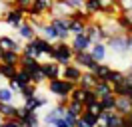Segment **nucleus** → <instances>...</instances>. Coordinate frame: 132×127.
Returning a JSON list of instances; mask_svg holds the SVG:
<instances>
[{
	"instance_id": "f257e3e1",
	"label": "nucleus",
	"mask_w": 132,
	"mask_h": 127,
	"mask_svg": "<svg viewBox=\"0 0 132 127\" xmlns=\"http://www.w3.org/2000/svg\"><path fill=\"white\" fill-rule=\"evenodd\" d=\"M76 87L74 81H68L64 78H54V79H48L46 81V89H48L52 95H56V97H66V95H70V91Z\"/></svg>"
},
{
	"instance_id": "f03ea898",
	"label": "nucleus",
	"mask_w": 132,
	"mask_h": 127,
	"mask_svg": "<svg viewBox=\"0 0 132 127\" xmlns=\"http://www.w3.org/2000/svg\"><path fill=\"white\" fill-rule=\"evenodd\" d=\"M72 58H74V50L70 46V42H62V40L54 42V60H56L60 66L70 64Z\"/></svg>"
},
{
	"instance_id": "7ed1b4c3",
	"label": "nucleus",
	"mask_w": 132,
	"mask_h": 127,
	"mask_svg": "<svg viewBox=\"0 0 132 127\" xmlns=\"http://www.w3.org/2000/svg\"><path fill=\"white\" fill-rule=\"evenodd\" d=\"M48 22L56 28L58 32V40H62V42H70L72 38V34L68 32V24H70V18L68 16H56V14H50L48 16Z\"/></svg>"
},
{
	"instance_id": "20e7f679",
	"label": "nucleus",
	"mask_w": 132,
	"mask_h": 127,
	"mask_svg": "<svg viewBox=\"0 0 132 127\" xmlns=\"http://www.w3.org/2000/svg\"><path fill=\"white\" fill-rule=\"evenodd\" d=\"M104 44L108 46V50H112V52L118 54V56H124V54L130 52V50H128V42H126V34H114V36H110Z\"/></svg>"
},
{
	"instance_id": "39448f33",
	"label": "nucleus",
	"mask_w": 132,
	"mask_h": 127,
	"mask_svg": "<svg viewBox=\"0 0 132 127\" xmlns=\"http://www.w3.org/2000/svg\"><path fill=\"white\" fill-rule=\"evenodd\" d=\"M54 0H34V4L26 10V16H50L52 14Z\"/></svg>"
},
{
	"instance_id": "423d86ee",
	"label": "nucleus",
	"mask_w": 132,
	"mask_h": 127,
	"mask_svg": "<svg viewBox=\"0 0 132 127\" xmlns=\"http://www.w3.org/2000/svg\"><path fill=\"white\" fill-rule=\"evenodd\" d=\"M26 18H28V16H26V10H22V8H18V6H12L6 14L2 16V20L8 24L10 28H14V30H16L22 22H24Z\"/></svg>"
},
{
	"instance_id": "0eeeda50",
	"label": "nucleus",
	"mask_w": 132,
	"mask_h": 127,
	"mask_svg": "<svg viewBox=\"0 0 132 127\" xmlns=\"http://www.w3.org/2000/svg\"><path fill=\"white\" fill-rule=\"evenodd\" d=\"M98 123H102V125H106V127H122L124 115H120L116 109H112V111H102V113H100V117H98Z\"/></svg>"
},
{
	"instance_id": "6e6552de",
	"label": "nucleus",
	"mask_w": 132,
	"mask_h": 127,
	"mask_svg": "<svg viewBox=\"0 0 132 127\" xmlns=\"http://www.w3.org/2000/svg\"><path fill=\"white\" fill-rule=\"evenodd\" d=\"M84 34L88 36V40H90L92 44H96V42H104V30H102V22H98V20H92V22L86 24V30H84Z\"/></svg>"
},
{
	"instance_id": "1a4fd4ad",
	"label": "nucleus",
	"mask_w": 132,
	"mask_h": 127,
	"mask_svg": "<svg viewBox=\"0 0 132 127\" xmlns=\"http://www.w3.org/2000/svg\"><path fill=\"white\" fill-rule=\"evenodd\" d=\"M82 71L84 70L80 68V66H76L74 62H70V64H66V66H62V70H60V78L78 83V79L82 78Z\"/></svg>"
},
{
	"instance_id": "9d476101",
	"label": "nucleus",
	"mask_w": 132,
	"mask_h": 127,
	"mask_svg": "<svg viewBox=\"0 0 132 127\" xmlns=\"http://www.w3.org/2000/svg\"><path fill=\"white\" fill-rule=\"evenodd\" d=\"M72 62H74L76 66H80L82 70H92V68H94V64H96V60L92 58L90 50H86V52H74Z\"/></svg>"
},
{
	"instance_id": "9b49d317",
	"label": "nucleus",
	"mask_w": 132,
	"mask_h": 127,
	"mask_svg": "<svg viewBox=\"0 0 132 127\" xmlns=\"http://www.w3.org/2000/svg\"><path fill=\"white\" fill-rule=\"evenodd\" d=\"M40 68H42V71H44L46 79L60 78V70H62V66H60L56 60H46V62H40Z\"/></svg>"
},
{
	"instance_id": "f8f14e48",
	"label": "nucleus",
	"mask_w": 132,
	"mask_h": 127,
	"mask_svg": "<svg viewBox=\"0 0 132 127\" xmlns=\"http://www.w3.org/2000/svg\"><path fill=\"white\" fill-rule=\"evenodd\" d=\"M76 8L68 2V0H54V6H52V14L56 16H72V12H74Z\"/></svg>"
},
{
	"instance_id": "ddd939ff",
	"label": "nucleus",
	"mask_w": 132,
	"mask_h": 127,
	"mask_svg": "<svg viewBox=\"0 0 132 127\" xmlns=\"http://www.w3.org/2000/svg\"><path fill=\"white\" fill-rule=\"evenodd\" d=\"M70 46H72L74 52H86V50H90L92 42L88 40L86 34H78V36H72V38H70Z\"/></svg>"
},
{
	"instance_id": "4468645a",
	"label": "nucleus",
	"mask_w": 132,
	"mask_h": 127,
	"mask_svg": "<svg viewBox=\"0 0 132 127\" xmlns=\"http://www.w3.org/2000/svg\"><path fill=\"white\" fill-rule=\"evenodd\" d=\"M16 32H18V38H20V40H26V42H28V40H32L34 36H36V30H34V26L30 24L28 18H26L24 22L16 28Z\"/></svg>"
},
{
	"instance_id": "2eb2a0df",
	"label": "nucleus",
	"mask_w": 132,
	"mask_h": 127,
	"mask_svg": "<svg viewBox=\"0 0 132 127\" xmlns=\"http://www.w3.org/2000/svg\"><path fill=\"white\" fill-rule=\"evenodd\" d=\"M46 103H48V97H44L42 93H34L32 97L24 99V107H28V109H32V111H38L40 107H44Z\"/></svg>"
},
{
	"instance_id": "dca6fc26",
	"label": "nucleus",
	"mask_w": 132,
	"mask_h": 127,
	"mask_svg": "<svg viewBox=\"0 0 132 127\" xmlns=\"http://www.w3.org/2000/svg\"><path fill=\"white\" fill-rule=\"evenodd\" d=\"M18 68H22V70L28 71V73H34L36 70H40V60H36V58H28V56H20Z\"/></svg>"
},
{
	"instance_id": "f3484780",
	"label": "nucleus",
	"mask_w": 132,
	"mask_h": 127,
	"mask_svg": "<svg viewBox=\"0 0 132 127\" xmlns=\"http://www.w3.org/2000/svg\"><path fill=\"white\" fill-rule=\"evenodd\" d=\"M116 111L120 115H128L132 111V101L128 95H116Z\"/></svg>"
},
{
	"instance_id": "a211bd4d",
	"label": "nucleus",
	"mask_w": 132,
	"mask_h": 127,
	"mask_svg": "<svg viewBox=\"0 0 132 127\" xmlns=\"http://www.w3.org/2000/svg\"><path fill=\"white\" fill-rule=\"evenodd\" d=\"M106 52H108V46L104 42H96V44L90 46V54L96 62H104V60H106Z\"/></svg>"
},
{
	"instance_id": "6ab92c4d",
	"label": "nucleus",
	"mask_w": 132,
	"mask_h": 127,
	"mask_svg": "<svg viewBox=\"0 0 132 127\" xmlns=\"http://www.w3.org/2000/svg\"><path fill=\"white\" fill-rule=\"evenodd\" d=\"M96 81H98V78H96L90 70H84L82 71V78L78 79V83H76V86L84 87V89H92V87L96 86Z\"/></svg>"
},
{
	"instance_id": "aec40b11",
	"label": "nucleus",
	"mask_w": 132,
	"mask_h": 127,
	"mask_svg": "<svg viewBox=\"0 0 132 127\" xmlns=\"http://www.w3.org/2000/svg\"><path fill=\"white\" fill-rule=\"evenodd\" d=\"M0 46L4 48V50L22 52V44H20L16 38H12V36H6V34H2V36H0Z\"/></svg>"
},
{
	"instance_id": "412c9836",
	"label": "nucleus",
	"mask_w": 132,
	"mask_h": 127,
	"mask_svg": "<svg viewBox=\"0 0 132 127\" xmlns=\"http://www.w3.org/2000/svg\"><path fill=\"white\" fill-rule=\"evenodd\" d=\"M38 34H40L42 38H46L48 42H52V44H54V42H58V32H56V28H54L48 20H46V24L42 26L40 30H38Z\"/></svg>"
},
{
	"instance_id": "4be33fe9",
	"label": "nucleus",
	"mask_w": 132,
	"mask_h": 127,
	"mask_svg": "<svg viewBox=\"0 0 132 127\" xmlns=\"http://www.w3.org/2000/svg\"><path fill=\"white\" fill-rule=\"evenodd\" d=\"M22 56H28V58H36V60H40L42 58V52L38 50V46L34 44L32 40H28L26 44H22V52H20Z\"/></svg>"
},
{
	"instance_id": "5701e85b",
	"label": "nucleus",
	"mask_w": 132,
	"mask_h": 127,
	"mask_svg": "<svg viewBox=\"0 0 132 127\" xmlns=\"http://www.w3.org/2000/svg\"><path fill=\"white\" fill-rule=\"evenodd\" d=\"M18 71L16 64H6V62H0V78L2 79H12Z\"/></svg>"
},
{
	"instance_id": "b1692460",
	"label": "nucleus",
	"mask_w": 132,
	"mask_h": 127,
	"mask_svg": "<svg viewBox=\"0 0 132 127\" xmlns=\"http://www.w3.org/2000/svg\"><path fill=\"white\" fill-rule=\"evenodd\" d=\"M16 113H18V105H14V103H2L0 105V115L4 119H16Z\"/></svg>"
},
{
	"instance_id": "393cba45",
	"label": "nucleus",
	"mask_w": 132,
	"mask_h": 127,
	"mask_svg": "<svg viewBox=\"0 0 132 127\" xmlns=\"http://www.w3.org/2000/svg\"><path fill=\"white\" fill-rule=\"evenodd\" d=\"M12 79H14V81H16V83H18V87H20V89L32 83V79H30V73H28V71H24V70H22V68H18L16 76H14V78H12Z\"/></svg>"
},
{
	"instance_id": "a878e982",
	"label": "nucleus",
	"mask_w": 132,
	"mask_h": 127,
	"mask_svg": "<svg viewBox=\"0 0 132 127\" xmlns=\"http://www.w3.org/2000/svg\"><path fill=\"white\" fill-rule=\"evenodd\" d=\"M112 70V68H110V66H108V64H104V62H96L94 64V68H92V73H94V76H96V78L98 79H106V76H108V71Z\"/></svg>"
},
{
	"instance_id": "bb28decb",
	"label": "nucleus",
	"mask_w": 132,
	"mask_h": 127,
	"mask_svg": "<svg viewBox=\"0 0 132 127\" xmlns=\"http://www.w3.org/2000/svg\"><path fill=\"white\" fill-rule=\"evenodd\" d=\"M86 30V22L82 20H76V18H70V24H68V32L72 36H78V34H84Z\"/></svg>"
},
{
	"instance_id": "cd10ccee",
	"label": "nucleus",
	"mask_w": 132,
	"mask_h": 127,
	"mask_svg": "<svg viewBox=\"0 0 132 127\" xmlns=\"http://www.w3.org/2000/svg\"><path fill=\"white\" fill-rule=\"evenodd\" d=\"M92 89H94V93L98 95V97H102V95H106V93H112V86L108 83L106 79H98L96 86L92 87Z\"/></svg>"
},
{
	"instance_id": "c85d7f7f",
	"label": "nucleus",
	"mask_w": 132,
	"mask_h": 127,
	"mask_svg": "<svg viewBox=\"0 0 132 127\" xmlns=\"http://www.w3.org/2000/svg\"><path fill=\"white\" fill-rule=\"evenodd\" d=\"M100 105H102V109H104V111L116 109V95H114V93L102 95V97H100Z\"/></svg>"
},
{
	"instance_id": "c756f323",
	"label": "nucleus",
	"mask_w": 132,
	"mask_h": 127,
	"mask_svg": "<svg viewBox=\"0 0 132 127\" xmlns=\"http://www.w3.org/2000/svg\"><path fill=\"white\" fill-rule=\"evenodd\" d=\"M66 111H70L74 117H80L82 111H84V103L82 101H76V99H70L68 105H66Z\"/></svg>"
},
{
	"instance_id": "7c9ffc66",
	"label": "nucleus",
	"mask_w": 132,
	"mask_h": 127,
	"mask_svg": "<svg viewBox=\"0 0 132 127\" xmlns=\"http://www.w3.org/2000/svg\"><path fill=\"white\" fill-rule=\"evenodd\" d=\"M22 123H24V127H40V117H38L36 111L30 109V111H28V115L22 119Z\"/></svg>"
},
{
	"instance_id": "2f4dec72",
	"label": "nucleus",
	"mask_w": 132,
	"mask_h": 127,
	"mask_svg": "<svg viewBox=\"0 0 132 127\" xmlns=\"http://www.w3.org/2000/svg\"><path fill=\"white\" fill-rule=\"evenodd\" d=\"M20 52H14V50H6L4 54H2V60L0 62H6V64H16L18 66V62H20Z\"/></svg>"
},
{
	"instance_id": "473e14b6",
	"label": "nucleus",
	"mask_w": 132,
	"mask_h": 127,
	"mask_svg": "<svg viewBox=\"0 0 132 127\" xmlns=\"http://www.w3.org/2000/svg\"><path fill=\"white\" fill-rule=\"evenodd\" d=\"M14 91L10 89L8 86H0V101L2 103H12L14 101Z\"/></svg>"
},
{
	"instance_id": "72a5a7b5",
	"label": "nucleus",
	"mask_w": 132,
	"mask_h": 127,
	"mask_svg": "<svg viewBox=\"0 0 132 127\" xmlns=\"http://www.w3.org/2000/svg\"><path fill=\"white\" fill-rule=\"evenodd\" d=\"M80 117H82V121L86 123V125L96 127V125H98V117H100V115H96V113H92V111H88V109H84Z\"/></svg>"
},
{
	"instance_id": "f704fd0d",
	"label": "nucleus",
	"mask_w": 132,
	"mask_h": 127,
	"mask_svg": "<svg viewBox=\"0 0 132 127\" xmlns=\"http://www.w3.org/2000/svg\"><path fill=\"white\" fill-rule=\"evenodd\" d=\"M128 91H130V87L126 86V81H124V78L120 79V81H116V83H112V93H114V95H128Z\"/></svg>"
},
{
	"instance_id": "c9c22d12",
	"label": "nucleus",
	"mask_w": 132,
	"mask_h": 127,
	"mask_svg": "<svg viewBox=\"0 0 132 127\" xmlns=\"http://www.w3.org/2000/svg\"><path fill=\"white\" fill-rule=\"evenodd\" d=\"M98 99H100V97L94 93V89H84V93H82L84 107H86V105H90V103H94V101H98Z\"/></svg>"
},
{
	"instance_id": "e433bc0d",
	"label": "nucleus",
	"mask_w": 132,
	"mask_h": 127,
	"mask_svg": "<svg viewBox=\"0 0 132 127\" xmlns=\"http://www.w3.org/2000/svg\"><path fill=\"white\" fill-rule=\"evenodd\" d=\"M34 93H38V86L36 83H30V86H26L20 89V97L22 99H28V97H32Z\"/></svg>"
},
{
	"instance_id": "4c0bfd02",
	"label": "nucleus",
	"mask_w": 132,
	"mask_h": 127,
	"mask_svg": "<svg viewBox=\"0 0 132 127\" xmlns=\"http://www.w3.org/2000/svg\"><path fill=\"white\" fill-rule=\"evenodd\" d=\"M122 78H124V71L114 70V68H112V70L108 71V76H106V81L110 83V86H112V83H116V81H120Z\"/></svg>"
},
{
	"instance_id": "58836bf2",
	"label": "nucleus",
	"mask_w": 132,
	"mask_h": 127,
	"mask_svg": "<svg viewBox=\"0 0 132 127\" xmlns=\"http://www.w3.org/2000/svg\"><path fill=\"white\" fill-rule=\"evenodd\" d=\"M30 79H32V83H36V86H42V83H46L48 79H46V76H44V71L40 70H36L34 73H30Z\"/></svg>"
},
{
	"instance_id": "ea45409f",
	"label": "nucleus",
	"mask_w": 132,
	"mask_h": 127,
	"mask_svg": "<svg viewBox=\"0 0 132 127\" xmlns=\"http://www.w3.org/2000/svg\"><path fill=\"white\" fill-rule=\"evenodd\" d=\"M84 109L92 111V113H96V115H100V113L104 111V109H102V105H100V99H98V101H94V103H90V105H86Z\"/></svg>"
},
{
	"instance_id": "a19ab883",
	"label": "nucleus",
	"mask_w": 132,
	"mask_h": 127,
	"mask_svg": "<svg viewBox=\"0 0 132 127\" xmlns=\"http://www.w3.org/2000/svg\"><path fill=\"white\" fill-rule=\"evenodd\" d=\"M4 127H24V123L20 121V119H4Z\"/></svg>"
},
{
	"instance_id": "79ce46f5",
	"label": "nucleus",
	"mask_w": 132,
	"mask_h": 127,
	"mask_svg": "<svg viewBox=\"0 0 132 127\" xmlns=\"http://www.w3.org/2000/svg\"><path fill=\"white\" fill-rule=\"evenodd\" d=\"M32 4H34V0H16V6L22 8V10H28Z\"/></svg>"
},
{
	"instance_id": "37998d69",
	"label": "nucleus",
	"mask_w": 132,
	"mask_h": 127,
	"mask_svg": "<svg viewBox=\"0 0 132 127\" xmlns=\"http://www.w3.org/2000/svg\"><path fill=\"white\" fill-rule=\"evenodd\" d=\"M10 8H12V6H10V4L6 2V0H0V18H2L4 14H6V12H8Z\"/></svg>"
},
{
	"instance_id": "c03bdc74",
	"label": "nucleus",
	"mask_w": 132,
	"mask_h": 127,
	"mask_svg": "<svg viewBox=\"0 0 132 127\" xmlns=\"http://www.w3.org/2000/svg\"><path fill=\"white\" fill-rule=\"evenodd\" d=\"M8 87L14 91V93H20V87H18V83L14 81V79H8Z\"/></svg>"
},
{
	"instance_id": "a18cd8bd",
	"label": "nucleus",
	"mask_w": 132,
	"mask_h": 127,
	"mask_svg": "<svg viewBox=\"0 0 132 127\" xmlns=\"http://www.w3.org/2000/svg\"><path fill=\"white\" fill-rule=\"evenodd\" d=\"M124 16H126V18H128V22L132 24V10H126V12H122Z\"/></svg>"
},
{
	"instance_id": "49530a36",
	"label": "nucleus",
	"mask_w": 132,
	"mask_h": 127,
	"mask_svg": "<svg viewBox=\"0 0 132 127\" xmlns=\"http://www.w3.org/2000/svg\"><path fill=\"white\" fill-rule=\"evenodd\" d=\"M4 52H6V50H4V48L0 46V60H2V54H4Z\"/></svg>"
},
{
	"instance_id": "de8ad7c7",
	"label": "nucleus",
	"mask_w": 132,
	"mask_h": 127,
	"mask_svg": "<svg viewBox=\"0 0 132 127\" xmlns=\"http://www.w3.org/2000/svg\"><path fill=\"white\" fill-rule=\"evenodd\" d=\"M128 97H130V101H132V87H130V91H128Z\"/></svg>"
},
{
	"instance_id": "09e8293b",
	"label": "nucleus",
	"mask_w": 132,
	"mask_h": 127,
	"mask_svg": "<svg viewBox=\"0 0 132 127\" xmlns=\"http://www.w3.org/2000/svg\"><path fill=\"white\" fill-rule=\"evenodd\" d=\"M96 127H106V125H102V123H98V125H96Z\"/></svg>"
},
{
	"instance_id": "8fccbe9b",
	"label": "nucleus",
	"mask_w": 132,
	"mask_h": 127,
	"mask_svg": "<svg viewBox=\"0 0 132 127\" xmlns=\"http://www.w3.org/2000/svg\"><path fill=\"white\" fill-rule=\"evenodd\" d=\"M128 70H130V71H132V62H130V68H128Z\"/></svg>"
},
{
	"instance_id": "3c124183",
	"label": "nucleus",
	"mask_w": 132,
	"mask_h": 127,
	"mask_svg": "<svg viewBox=\"0 0 132 127\" xmlns=\"http://www.w3.org/2000/svg\"><path fill=\"white\" fill-rule=\"evenodd\" d=\"M0 105H2V101H0Z\"/></svg>"
},
{
	"instance_id": "603ef678",
	"label": "nucleus",
	"mask_w": 132,
	"mask_h": 127,
	"mask_svg": "<svg viewBox=\"0 0 132 127\" xmlns=\"http://www.w3.org/2000/svg\"><path fill=\"white\" fill-rule=\"evenodd\" d=\"M0 127H4V125H0Z\"/></svg>"
},
{
	"instance_id": "864d4df0",
	"label": "nucleus",
	"mask_w": 132,
	"mask_h": 127,
	"mask_svg": "<svg viewBox=\"0 0 132 127\" xmlns=\"http://www.w3.org/2000/svg\"><path fill=\"white\" fill-rule=\"evenodd\" d=\"M0 20H2V18H0Z\"/></svg>"
},
{
	"instance_id": "5fc2aeb1",
	"label": "nucleus",
	"mask_w": 132,
	"mask_h": 127,
	"mask_svg": "<svg viewBox=\"0 0 132 127\" xmlns=\"http://www.w3.org/2000/svg\"><path fill=\"white\" fill-rule=\"evenodd\" d=\"M0 79H2V78H0Z\"/></svg>"
},
{
	"instance_id": "6e6d98bb",
	"label": "nucleus",
	"mask_w": 132,
	"mask_h": 127,
	"mask_svg": "<svg viewBox=\"0 0 132 127\" xmlns=\"http://www.w3.org/2000/svg\"><path fill=\"white\" fill-rule=\"evenodd\" d=\"M122 127H124V125H122Z\"/></svg>"
}]
</instances>
